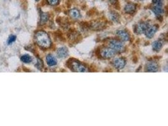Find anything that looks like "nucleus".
<instances>
[{
	"instance_id": "423d86ee",
	"label": "nucleus",
	"mask_w": 168,
	"mask_h": 126,
	"mask_svg": "<svg viewBox=\"0 0 168 126\" xmlns=\"http://www.w3.org/2000/svg\"><path fill=\"white\" fill-rule=\"evenodd\" d=\"M148 28H149V24L148 23L145 22L140 23L136 26L135 28V32H136V34H141L145 32Z\"/></svg>"
},
{
	"instance_id": "f3484780",
	"label": "nucleus",
	"mask_w": 168,
	"mask_h": 126,
	"mask_svg": "<svg viewBox=\"0 0 168 126\" xmlns=\"http://www.w3.org/2000/svg\"><path fill=\"white\" fill-rule=\"evenodd\" d=\"M21 61L24 63H30L32 62V58L30 56H29L28 54H25L21 57Z\"/></svg>"
},
{
	"instance_id": "f257e3e1",
	"label": "nucleus",
	"mask_w": 168,
	"mask_h": 126,
	"mask_svg": "<svg viewBox=\"0 0 168 126\" xmlns=\"http://www.w3.org/2000/svg\"><path fill=\"white\" fill-rule=\"evenodd\" d=\"M35 39L38 45L44 49H48L51 45V41L48 35L44 32L39 31L35 34Z\"/></svg>"
},
{
	"instance_id": "412c9836",
	"label": "nucleus",
	"mask_w": 168,
	"mask_h": 126,
	"mask_svg": "<svg viewBox=\"0 0 168 126\" xmlns=\"http://www.w3.org/2000/svg\"><path fill=\"white\" fill-rule=\"evenodd\" d=\"M110 17H111V18L112 19V20H118V15H117V14H116L115 13H112Z\"/></svg>"
},
{
	"instance_id": "9d476101",
	"label": "nucleus",
	"mask_w": 168,
	"mask_h": 126,
	"mask_svg": "<svg viewBox=\"0 0 168 126\" xmlns=\"http://www.w3.org/2000/svg\"><path fill=\"white\" fill-rule=\"evenodd\" d=\"M157 30V25H154L152 27H149L147 28V30L145 31V35L147 36V37L151 38L155 34Z\"/></svg>"
},
{
	"instance_id": "9b49d317",
	"label": "nucleus",
	"mask_w": 168,
	"mask_h": 126,
	"mask_svg": "<svg viewBox=\"0 0 168 126\" xmlns=\"http://www.w3.org/2000/svg\"><path fill=\"white\" fill-rule=\"evenodd\" d=\"M104 23L102 22H100V21H93L92 23H91L90 27L92 29L95 31H99L101 30V29L103 28V27H104Z\"/></svg>"
},
{
	"instance_id": "6ab92c4d",
	"label": "nucleus",
	"mask_w": 168,
	"mask_h": 126,
	"mask_svg": "<svg viewBox=\"0 0 168 126\" xmlns=\"http://www.w3.org/2000/svg\"><path fill=\"white\" fill-rule=\"evenodd\" d=\"M48 14L46 13H42L41 14V22L42 23H45L48 19Z\"/></svg>"
},
{
	"instance_id": "0eeeda50",
	"label": "nucleus",
	"mask_w": 168,
	"mask_h": 126,
	"mask_svg": "<svg viewBox=\"0 0 168 126\" xmlns=\"http://www.w3.org/2000/svg\"><path fill=\"white\" fill-rule=\"evenodd\" d=\"M158 68H159V66L157 63L153 61L148 63L145 66L146 71L148 72H155L158 70Z\"/></svg>"
},
{
	"instance_id": "2eb2a0df",
	"label": "nucleus",
	"mask_w": 168,
	"mask_h": 126,
	"mask_svg": "<svg viewBox=\"0 0 168 126\" xmlns=\"http://www.w3.org/2000/svg\"><path fill=\"white\" fill-rule=\"evenodd\" d=\"M163 47V42L161 41H156L152 44L153 49L155 51H159Z\"/></svg>"
},
{
	"instance_id": "20e7f679",
	"label": "nucleus",
	"mask_w": 168,
	"mask_h": 126,
	"mask_svg": "<svg viewBox=\"0 0 168 126\" xmlns=\"http://www.w3.org/2000/svg\"><path fill=\"white\" fill-rule=\"evenodd\" d=\"M109 45L115 51L122 52L124 50V45L123 43L117 40H112L110 41Z\"/></svg>"
},
{
	"instance_id": "1a4fd4ad",
	"label": "nucleus",
	"mask_w": 168,
	"mask_h": 126,
	"mask_svg": "<svg viewBox=\"0 0 168 126\" xmlns=\"http://www.w3.org/2000/svg\"><path fill=\"white\" fill-rule=\"evenodd\" d=\"M116 35L123 41H128L130 40V35L126 31L119 30L116 32Z\"/></svg>"
},
{
	"instance_id": "f03ea898",
	"label": "nucleus",
	"mask_w": 168,
	"mask_h": 126,
	"mask_svg": "<svg viewBox=\"0 0 168 126\" xmlns=\"http://www.w3.org/2000/svg\"><path fill=\"white\" fill-rule=\"evenodd\" d=\"M70 67L75 72L86 73L89 71V70L85 66H84L83 64L76 60H71L70 63Z\"/></svg>"
},
{
	"instance_id": "ddd939ff",
	"label": "nucleus",
	"mask_w": 168,
	"mask_h": 126,
	"mask_svg": "<svg viewBox=\"0 0 168 126\" xmlns=\"http://www.w3.org/2000/svg\"><path fill=\"white\" fill-rule=\"evenodd\" d=\"M46 62L47 63V64L50 66H55L57 64V60L55 58L51 55L49 54L46 57Z\"/></svg>"
},
{
	"instance_id": "7ed1b4c3",
	"label": "nucleus",
	"mask_w": 168,
	"mask_h": 126,
	"mask_svg": "<svg viewBox=\"0 0 168 126\" xmlns=\"http://www.w3.org/2000/svg\"><path fill=\"white\" fill-rule=\"evenodd\" d=\"M154 6L152 8L153 12L157 15L159 16L164 12L163 9V0H152Z\"/></svg>"
},
{
	"instance_id": "5701e85b",
	"label": "nucleus",
	"mask_w": 168,
	"mask_h": 126,
	"mask_svg": "<svg viewBox=\"0 0 168 126\" xmlns=\"http://www.w3.org/2000/svg\"><path fill=\"white\" fill-rule=\"evenodd\" d=\"M35 1H37V2H38V1H39V0H35Z\"/></svg>"
},
{
	"instance_id": "6e6552de",
	"label": "nucleus",
	"mask_w": 168,
	"mask_h": 126,
	"mask_svg": "<svg viewBox=\"0 0 168 126\" xmlns=\"http://www.w3.org/2000/svg\"><path fill=\"white\" fill-rule=\"evenodd\" d=\"M126 62L125 60L123 59V58L120 57V58H117V59H115L113 62V65L118 70H122L123 69L124 66H125Z\"/></svg>"
},
{
	"instance_id": "f8f14e48",
	"label": "nucleus",
	"mask_w": 168,
	"mask_h": 126,
	"mask_svg": "<svg viewBox=\"0 0 168 126\" xmlns=\"http://www.w3.org/2000/svg\"><path fill=\"white\" fill-rule=\"evenodd\" d=\"M57 55L59 57L64 58L68 55V50L66 47H60L57 51Z\"/></svg>"
},
{
	"instance_id": "a211bd4d",
	"label": "nucleus",
	"mask_w": 168,
	"mask_h": 126,
	"mask_svg": "<svg viewBox=\"0 0 168 126\" xmlns=\"http://www.w3.org/2000/svg\"><path fill=\"white\" fill-rule=\"evenodd\" d=\"M16 37L15 35H11L9 37L8 39V41H7L8 45H11V44H12L14 42L16 41Z\"/></svg>"
},
{
	"instance_id": "aec40b11",
	"label": "nucleus",
	"mask_w": 168,
	"mask_h": 126,
	"mask_svg": "<svg viewBox=\"0 0 168 126\" xmlns=\"http://www.w3.org/2000/svg\"><path fill=\"white\" fill-rule=\"evenodd\" d=\"M59 0H47V2L49 5L54 6L57 5L59 3Z\"/></svg>"
},
{
	"instance_id": "4be33fe9",
	"label": "nucleus",
	"mask_w": 168,
	"mask_h": 126,
	"mask_svg": "<svg viewBox=\"0 0 168 126\" xmlns=\"http://www.w3.org/2000/svg\"><path fill=\"white\" fill-rule=\"evenodd\" d=\"M109 1L112 4H115L117 2V0H109Z\"/></svg>"
},
{
	"instance_id": "4468645a",
	"label": "nucleus",
	"mask_w": 168,
	"mask_h": 126,
	"mask_svg": "<svg viewBox=\"0 0 168 126\" xmlns=\"http://www.w3.org/2000/svg\"><path fill=\"white\" fill-rule=\"evenodd\" d=\"M136 9V6L133 3H128L125 6V12L127 13H133Z\"/></svg>"
},
{
	"instance_id": "39448f33",
	"label": "nucleus",
	"mask_w": 168,
	"mask_h": 126,
	"mask_svg": "<svg viewBox=\"0 0 168 126\" xmlns=\"http://www.w3.org/2000/svg\"><path fill=\"white\" fill-rule=\"evenodd\" d=\"M100 54L104 59H110V58H112L115 56L116 52L112 48L106 47L102 50Z\"/></svg>"
},
{
	"instance_id": "dca6fc26",
	"label": "nucleus",
	"mask_w": 168,
	"mask_h": 126,
	"mask_svg": "<svg viewBox=\"0 0 168 126\" xmlns=\"http://www.w3.org/2000/svg\"><path fill=\"white\" fill-rule=\"evenodd\" d=\"M70 15L73 18H78L81 16L80 12L77 9H72L71 10H70Z\"/></svg>"
}]
</instances>
